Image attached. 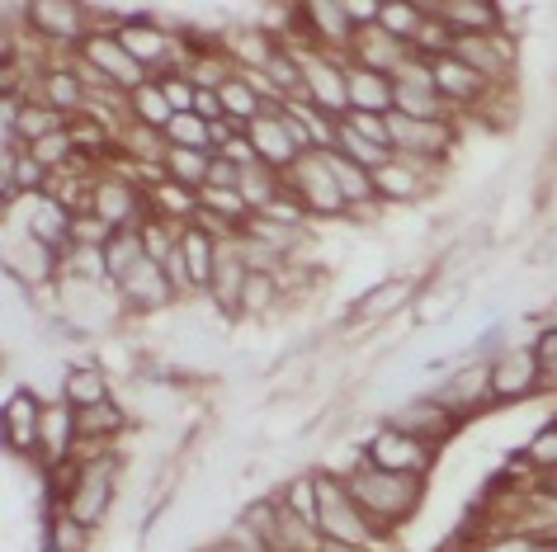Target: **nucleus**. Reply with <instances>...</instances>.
I'll use <instances>...</instances> for the list:
<instances>
[{
    "label": "nucleus",
    "instance_id": "f257e3e1",
    "mask_svg": "<svg viewBox=\"0 0 557 552\" xmlns=\"http://www.w3.org/2000/svg\"><path fill=\"white\" fill-rule=\"evenodd\" d=\"M345 487L359 501V510L373 519V529L383 538L401 529L416 510L425 501V477H407V473H387V467H373L364 453L350 463V473H345Z\"/></svg>",
    "mask_w": 557,
    "mask_h": 552
},
{
    "label": "nucleus",
    "instance_id": "f03ea898",
    "mask_svg": "<svg viewBox=\"0 0 557 552\" xmlns=\"http://www.w3.org/2000/svg\"><path fill=\"white\" fill-rule=\"evenodd\" d=\"M317 534L326 543H345L359 552H373L383 543V534L373 529V519L359 510V501L336 473H317Z\"/></svg>",
    "mask_w": 557,
    "mask_h": 552
},
{
    "label": "nucleus",
    "instance_id": "7ed1b4c3",
    "mask_svg": "<svg viewBox=\"0 0 557 552\" xmlns=\"http://www.w3.org/2000/svg\"><path fill=\"white\" fill-rule=\"evenodd\" d=\"M294 52L298 72H302V100L312 109H322L326 118H345L350 114V90H345V72H350V62L345 58H326V52L317 48H302V43H284Z\"/></svg>",
    "mask_w": 557,
    "mask_h": 552
},
{
    "label": "nucleus",
    "instance_id": "20e7f679",
    "mask_svg": "<svg viewBox=\"0 0 557 552\" xmlns=\"http://www.w3.org/2000/svg\"><path fill=\"white\" fill-rule=\"evenodd\" d=\"M114 495H119V459L109 449H100V453H86V459H81V477H76V487L66 491L62 510L86 524V529H95V524L109 515Z\"/></svg>",
    "mask_w": 557,
    "mask_h": 552
},
{
    "label": "nucleus",
    "instance_id": "39448f33",
    "mask_svg": "<svg viewBox=\"0 0 557 552\" xmlns=\"http://www.w3.org/2000/svg\"><path fill=\"white\" fill-rule=\"evenodd\" d=\"M284 189L302 203V213H308V217H322V223H331V217H350L336 175H331L326 151H312V156H302L294 171L284 175Z\"/></svg>",
    "mask_w": 557,
    "mask_h": 552
},
{
    "label": "nucleus",
    "instance_id": "423d86ee",
    "mask_svg": "<svg viewBox=\"0 0 557 552\" xmlns=\"http://www.w3.org/2000/svg\"><path fill=\"white\" fill-rule=\"evenodd\" d=\"M29 38L44 48H58V52H76L86 48V38L95 34L90 24V10L86 5H72V0H34L29 5Z\"/></svg>",
    "mask_w": 557,
    "mask_h": 552
},
{
    "label": "nucleus",
    "instance_id": "0eeeda50",
    "mask_svg": "<svg viewBox=\"0 0 557 552\" xmlns=\"http://www.w3.org/2000/svg\"><path fill=\"white\" fill-rule=\"evenodd\" d=\"M90 213L100 217L109 231H128V227H143L151 217V203H147V189L128 175H95L90 185Z\"/></svg>",
    "mask_w": 557,
    "mask_h": 552
},
{
    "label": "nucleus",
    "instance_id": "6e6552de",
    "mask_svg": "<svg viewBox=\"0 0 557 552\" xmlns=\"http://www.w3.org/2000/svg\"><path fill=\"white\" fill-rule=\"evenodd\" d=\"M359 453H364L373 467L407 473V477H430V467H435V459H440L435 444H425V439H416V435H401V430H393V425H379Z\"/></svg>",
    "mask_w": 557,
    "mask_h": 552
},
{
    "label": "nucleus",
    "instance_id": "1a4fd4ad",
    "mask_svg": "<svg viewBox=\"0 0 557 552\" xmlns=\"http://www.w3.org/2000/svg\"><path fill=\"white\" fill-rule=\"evenodd\" d=\"M387 133H393V151H397V156H411V161H425V165H440L458 147V123L454 118L425 123V118L393 114V118H387Z\"/></svg>",
    "mask_w": 557,
    "mask_h": 552
},
{
    "label": "nucleus",
    "instance_id": "9d476101",
    "mask_svg": "<svg viewBox=\"0 0 557 552\" xmlns=\"http://www.w3.org/2000/svg\"><path fill=\"white\" fill-rule=\"evenodd\" d=\"M81 58H86V62L95 66V72H100V76L109 80V86L123 90V95L143 90L147 80H151V72L133 58L128 48L119 43V34H114V29H95V34L86 38V48H81Z\"/></svg>",
    "mask_w": 557,
    "mask_h": 552
},
{
    "label": "nucleus",
    "instance_id": "9b49d317",
    "mask_svg": "<svg viewBox=\"0 0 557 552\" xmlns=\"http://www.w3.org/2000/svg\"><path fill=\"white\" fill-rule=\"evenodd\" d=\"M543 388V368L534 359V344H506L496 359H492V402L510 406V402H524Z\"/></svg>",
    "mask_w": 557,
    "mask_h": 552
},
{
    "label": "nucleus",
    "instance_id": "f8f14e48",
    "mask_svg": "<svg viewBox=\"0 0 557 552\" xmlns=\"http://www.w3.org/2000/svg\"><path fill=\"white\" fill-rule=\"evenodd\" d=\"M454 58L468 62L486 86H500V80H510L515 62H520V43H515V34L496 29V34H478V38H458Z\"/></svg>",
    "mask_w": 557,
    "mask_h": 552
},
{
    "label": "nucleus",
    "instance_id": "ddd939ff",
    "mask_svg": "<svg viewBox=\"0 0 557 552\" xmlns=\"http://www.w3.org/2000/svg\"><path fill=\"white\" fill-rule=\"evenodd\" d=\"M114 293L123 302V312H137V316L161 312V308H171V302L180 298L175 284H171V274H165V265H161V260H151V255L137 269L123 274V279L114 284Z\"/></svg>",
    "mask_w": 557,
    "mask_h": 552
},
{
    "label": "nucleus",
    "instance_id": "4468645a",
    "mask_svg": "<svg viewBox=\"0 0 557 552\" xmlns=\"http://www.w3.org/2000/svg\"><path fill=\"white\" fill-rule=\"evenodd\" d=\"M383 425H393V430H401V435L425 439V444H440V439H449V435H454L458 416L440 402L435 392H425V397H407V402H401L397 411H387V421H383Z\"/></svg>",
    "mask_w": 557,
    "mask_h": 552
},
{
    "label": "nucleus",
    "instance_id": "2eb2a0df",
    "mask_svg": "<svg viewBox=\"0 0 557 552\" xmlns=\"http://www.w3.org/2000/svg\"><path fill=\"white\" fill-rule=\"evenodd\" d=\"M430 80H435V90H440V100L444 104H458V109H478L492 100V90L496 86H486V80L472 72L468 62H458L454 52H444V58H430Z\"/></svg>",
    "mask_w": 557,
    "mask_h": 552
},
{
    "label": "nucleus",
    "instance_id": "dca6fc26",
    "mask_svg": "<svg viewBox=\"0 0 557 552\" xmlns=\"http://www.w3.org/2000/svg\"><path fill=\"white\" fill-rule=\"evenodd\" d=\"M44 406L29 388H15L5 397V421H0V435H5V449L20 453V459H29L38 453V439H44Z\"/></svg>",
    "mask_w": 557,
    "mask_h": 552
},
{
    "label": "nucleus",
    "instance_id": "f3484780",
    "mask_svg": "<svg viewBox=\"0 0 557 552\" xmlns=\"http://www.w3.org/2000/svg\"><path fill=\"white\" fill-rule=\"evenodd\" d=\"M246 137H250V147H256V161L270 165V171H278V175H288L302 161V151L294 142V133H288L284 114H260L256 123H246Z\"/></svg>",
    "mask_w": 557,
    "mask_h": 552
},
{
    "label": "nucleus",
    "instance_id": "a211bd4d",
    "mask_svg": "<svg viewBox=\"0 0 557 552\" xmlns=\"http://www.w3.org/2000/svg\"><path fill=\"white\" fill-rule=\"evenodd\" d=\"M430 15H435L454 38H478V34H496L506 10L486 5V0H430Z\"/></svg>",
    "mask_w": 557,
    "mask_h": 552
},
{
    "label": "nucleus",
    "instance_id": "6ab92c4d",
    "mask_svg": "<svg viewBox=\"0 0 557 552\" xmlns=\"http://www.w3.org/2000/svg\"><path fill=\"white\" fill-rule=\"evenodd\" d=\"M435 397L454 411L458 421L472 416V411H482V406H496V402H492V364H468V368H458V374H449V378L440 382Z\"/></svg>",
    "mask_w": 557,
    "mask_h": 552
},
{
    "label": "nucleus",
    "instance_id": "aec40b11",
    "mask_svg": "<svg viewBox=\"0 0 557 552\" xmlns=\"http://www.w3.org/2000/svg\"><path fill=\"white\" fill-rule=\"evenodd\" d=\"M411 58H416V52H411L407 43H397L393 34H383L379 24L359 29L355 48H350V62H355V66H364V72H379V76H397Z\"/></svg>",
    "mask_w": 557,
    "mask_h": 552
},
{
    "label": "nucleus",
    "instance_id": "412c9836",
    "mask_svg": "<svg viewBox=\"0 0 557 552\" xmlns=\"http://www.w3.org/2000/svg\"><path fill=\"white\" fill-rule=\"evenodd\" d=\"M246 279H250V269H246L242 251H236V237L222 241V246H218V269H213V288H208V302H213L218 312H227V316H242Z\"/></svg>",
    "mask_w": 557,
    "mask_h": 552
},
{
    "label": "nucleus",
    "instance_id": "4be33fe9",
    "mask_svg": "<svg viewBox=\"0 0 557 552\" xmlns=\"http://www.w3.org/2000/svg\"><path fill=\"white\" fill-rule=\"evenodd\" d=\"M430 171H435V165L411 161V156H393L387 165H379V171H373L379 199H383V203H411V199H421L425 185H430Z\"/></svg>",
    "mask_w": 557,
    "mask_h": 552
},
{
    "label": "nucleus",
    "instance_id": "5701e85b",
    "mask_svg": "<svg viewBox=\"0 0 557 552\" xmlns=\"http://www.w3.org/2000/svg\"><path fill=\"white\" fill-rule=\"evenodd\" d=\"M345 90H350V114H379V118L393 114V95H397L393 76L364 72V66L350 62V72H345Z\"/></svg>",
    "mask_w": 557,
    "mask_h": 552
},
{
    "label": "nucleus",
    "instance_id": "b1692460",
    "mask_svg": "<svg viewBox=\"0 0 557 552\" xmlns=\"http://www.w3.org/2000/svg\"><path fill=\"white\" fill-rule=\"evenodd\" d=\"M218 237L213 231H203L199 223L180 231V255H185V274H189V288L194 293L208 298V288H213V269H218Z\"/></svg>",
    "mask_w": 557,
    "mask_h": 552
},
{
    "label": "nucleus",
    "instance_id": "393cba45",
    "mask_svg": "<svg viewBox=\"0 0 557 552\" xmlns=\"http://www.w3.org/2000/svg\"><path fill=\"white\" fill-rule=\"evenodd\" d=\"M123 430H128V411H123L119 402H100V406L76 411V435H81V444H86V449L114 444Z\"/></svg>",
    "mask_w": 557,
    "mask_h": 552
},
{
    "label": "nucleus",
    "instance_id": "a878e982",
    "mask_svg": "<svg viewBox=\"0 0 557 552\" xmlns=\"http://www.w3.org/2000/svg\"><path fill=\"white\" fill-rule=\"evenodd\" d=\"M62 402L86 411V406H100V402H114V392H109V374L100 364H72L62 374Z\"/></svg>",
    "mask_w": 557,
    "mask_h": 552
},
{
    "label": "nucleus",
    "instance_id": "bb28decb",
    "mask_svg": "<svg viewBox=\"0 0 557 552\" xmlns=\"http://www.w3.org/2000/svg\"><path fill=\"white\" fill-rule=\"evenodd\" d=\"M411 293H416V279H387V284L369 288V293L355 302L350 322H383V316H393V312L407 308Z\"/></svg>",
    "mask_w": 557,
    "mask_h": 552
},
{
    "label": "nucleus",
    "instance_id": "cd10ccee",
    "mask_svg": "<svg viewBox=\"0 0 557 552\" xmlns=\"http://www.w3.org/2000/svg\"><path fill=\"white\" fill-rule=\"evenodd\" d=\"M147 260V241H143V227H128V231H114L104 246V269H109V288H114L123 274L137 269Z\"/></svg>",
    "mask_w": 557,
    "mask_h": 552
},
{
    "label": "nucleus",
    "instance_id": "c85d7f7f",
    "mask_svg": "<svg viewBox=\"0 0 557 552\" xmlns=\"http://www.w3.org/2000/svg\"><path fill=\"white\" fill-rule=\"evenodd\" d=\"M236 195L250 203V213H270V203L284 195V175L270 171V165H246L242 179H236Z\"/></svg>",
    "mask_w": 557,
    "mask_h": 552
},
{
    "label": "nucleus",
    "instance_id": "c756f323",
    "mask_svg": "<svg viewBox=\"0 0 557 552\" xmlns=\"http://www.w3.org/2000/svg\"><path fill=\"white\" fill-rule=\"evenodd\" d=\"M208 165H213V156L208 151H189V147H171L165 151V179H175V185H185L194 189V195H203V185H208Z\"/></svg>",
    "mask_w": 557,
    "mask_h": 552
},
{
    "label": "nucleus",
    "instance_id": "7c9ffc66",
    "mask_svg": "<svg viewBox=\"0 0 557 552\" xmlns=\"http://www.w3.org/2000/svg\"><path fill=\"white\" fill-rule=\"evenodd\" d=\"M128 109H133V123H143V128H157V133H165L175 123V109H171V100H165L161 80H147L143 90H133L128 95Z\"/></svg>",
    "mask_w": 557,
    "mask_h": 552
},
{
    "label": "nucleus",
    "instance_id": "2f4dec72",
    "mask_svg": "<svg viewBox=\"0 0 557 552\" xmlns=\"http://www.w3.org/2000/svg\"><path fill=\"white\" fill-rule=\"evenodd\" d=\"M302 231H308V227H288V223H274V217H250L242 237L260 241V246H270V251H274V255H284V260H294V255H298V246H302Z\"/></svg>",
    "mask_w": 557,
    "mask_h": 552
},
{
    "label": "nucleus",
    "instance_id": "473e14b6",
    "mask_svg": "<svg viewBox=\"0 0 557 552\" xmlns=\"http://www.w3.org/2000/svg\"><path fill=\"white\" fill-rule=\"evenodd\" d=\"M336 151H341L345 161L364 165V171H379V165H387V161L397 156L393 147H379V142H369L364 133H355V128H350V123H345V118H341V128H336Z\"/></svg>",
    "mask_w": 557,
    "mask_h": 552
},
{
    "label": "nucleus",
    "instance_id": "72a5a7b5",
    "mask_svg": "<svg viewBox=\"0 0 557 552\" xmlns=\"http://www.w3.org/2000/svg\"><path fill=\"white\" fill-rule=\"evenodd\" d=\"M379 29L393 34L397 43H407L416 52L421 29H425V5H379Z\"/></svg>",
    "mask_w": 557,
    "mask_h": 552
},
{
    "label": "nucleus",
    "instance_id": "f704fd0d",
    "mask_svg": "<svg viewBox=\"0 0 557 552\" xmlns=\"http://www.w3.org/2000/svg\"><path fill=\"white\" fill-rule=\"evenodd\" d=\"M90 548V529L81 519H72L66 510H52L48 534H44V552H86Z\"/></svg>",
    "mask_w": 557,
    "mask_h": 552
},
{
    "label": "nucleus",
    "instance_id": "c9c22d12",
    "mask_svg": "<svg viewBox=\"0 0 557 552\" xmlns=\"http://www.w3.org/2000/svg\"><path fill=\"white\" fill-rule=\"evenodd\" d=\"M284 298V279L278 274H250L246 279V293H242V316H264L278 308Z\"/></svg>",
    "mask_w": 557,
    "mask_h": 552
},
{
    "label": "nucleus",
    "instance_id": "e433bc0d",
    "mask_svg": "<svg viewBox=\"0 0 557 552\" xmlns=\"http://www.w3.org/2000/svg\"><path fill=\"white\" fill-rule=\"evenodd\" d=\"M171 147H189V151H208L213 156V123H203L199 114H175V123L165 128Z\"/></svg>",
    "mask_w": 557,
    "mask_h": 552
},
{
    "label": "nucleus",
    "instance_id": "4c0bfd02",
    "mask_svg": "<svg viewBox=\"0 0 557 552\" xmlns=\"http://www.w3.org/2000/svg\"><path fill=\"white\" fill-rule=\"evenodd\" d=\"M520 459L529 463V473H543V477L557 473V421L543 425V430H534V439L520 449Z\"/></svg>",
    "mask_w": 557,
    "mask_h": 552
},
{
    "label": "nucleus",
    "instance_id": "58836bf2",
    "mask_svg": "<svg viewBox=\"0 0 557 552\" xmlns=\"http://www.w3.org/2000/svg\"><path fill=\"white\" fill-rule=\"evenodd\" d=\"M278 501H284L288 515H298V519L317 524V473H302V477H294L284 491H278Z\"/></svg>",
    "mask_w": 557,
    "mask_h": 552
},
{
    "label": "nucleus",
    "instance_id": "ea45409f",
    "mask_svg": "<svg viewBox=\"0 0 557 552\" xmlns=\"http://www.w3.org/2000/svg\"><path fill=\"white\" fill-rule=\"evenodd\" d=\"M157 80H161V90H165V100H171L175 114H194V95H199V86H194L189 76L165 72V76H157Z\"/></svg>",
    "mask_w": 557,
    "mask_h": 552
},
{
    "label": "nucleus",
    "instance_id": "a19ab883",
    "mask_svg": "<svg viewBox=\"0 0 557 552\" xmlns=\"http://www.w3.org/2000/svg\"><path fill=\"white\" fill-rule=\"evenodd\" d=\"M482 552H553L548 543H539L534 534H515V529H500L492 543H482Z\"/></svg>",
    "mask_w": 557,
    "mask_h": 552
},
{
    "label": "nucleus",
    "instance_id": "79ce46f5",
    "mask_svg": "<svg viewBox=\"0 0 557 552\" xmlns=\"http://www.w3.org/2000/svg\"><path fill=\"white\" fill-rule=\"evenodd\" d=\"M529 344H534V359H539V368H543V382H548L557 374V326H543Z\"/></svg>",
    "mask_w": 557,
    "mask_h": 552
},
{
    "label": "nucleus",
    "instance_id": "37998d69",
    "mask_svg": "<svg viewBox=\"0 0 557 552\" xmlns=\"http://www.w3.org/2000/svg\"><path fill=\"white\" fill-rule=\"evenodd\" d=\"M393 118V114H387ZM387 118H379V114H345V123H350L355 133H364L369 142H379V147H393V133H387Z\"/></svg>",
    "mask_w": 557,
    "mask_h": 552
},
{
    "label": "nucleus",
    "instance_id": "c03bdc74",
    "mask_svg": "<svg viewBox=\"0 0 557 552\" xmlns=\"http://www.w3.org/2000/svg\"><path fill=\"white\" fill-rule=\"evenodd\" d=\"M236 179H242V171H236L227 156H213V165H208V185H203V189H236Z\"/></svg>",
    "mask_w": 557,
    "mask_h": 552
},
{
    "label": "nucleus",
    "instance_id": "a18cd8bd",
    "mask_svg": "<svg viewBox=\"0 0 557 552\" xmlns=\"http://www.w3.org/2000/svg\"><path fill=\"white\" fill-rule=\"evenodd\" d=\"M194 114H199L203 123H222V118H227V109H222V95L218 90H199V95H194Z\"/></svg>",
    "mask_w": 557,
    "mask_h": 552
},
{
    "label": "nucleus",
    "instance_id": "49530a36",
    "mask_svg": "<svg viewBox=\"0 0 557 552\" xmlns=\"http://www.w3.org/2000/svg\"><path fill=\"white\" fill-rule=\"evenodd\" d=\"M548 491H557V473H553V477H548Z\"/></svg>",
    "mask_w": 557,
    "mask_h": 552
},
{
    "label": "nucleus",
    "instance_id": "de8ad7c7",
    "mask_svg": "<svg viewBox=\"0 0 557 552\" xmlns=\"http://www.w3.org/2000/svg\"><path fill=\"white\" fill-rule=\"evenodd\" d=\"M553 552H557V548H553Z\"/></svg>",
    "mask_w": 557,
    "mask_h": 552
}]
</instances>
